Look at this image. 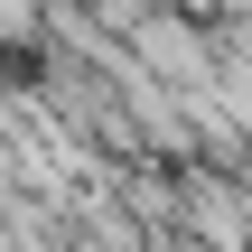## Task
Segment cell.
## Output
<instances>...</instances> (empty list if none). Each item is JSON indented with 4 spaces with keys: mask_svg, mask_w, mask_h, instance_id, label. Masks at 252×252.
Listing matches in <instances>:
<instances>
[{
    "mask_svg": "<svg viewBox=\"0 0 252 252\" xmlns=\"http://www.w3.org/2000/svg\"><path fill=\"white\" fill-rule=\"evenodd\" d=\"M37 28V0H0V37H28Z\"/></svg>",
    "mask_w": 252,
    "mask_h": 252,
    "instance_id": "1",
    "label": "cell"
}]
</instances>
